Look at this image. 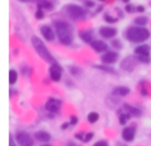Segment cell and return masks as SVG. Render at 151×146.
<instances>
[{"label":"cell","mask_w":151,"mask_h":146,"mask_svg":"<svg viewBox=\"0 0 151 146\" xmlns=\"http://www.w3.org/2000/svg\"><path fill=\"white\" fill-rule=\"evenodd\" d=\"M15 140L19 146H34L35 144L32 137L25 131H19L16 133Z\"/></svg>","instance_id":"8992f818"},{"label":"cell","mask_w":151,"mask_h":146,"mask_svg":"<svg viewBox=\"0 0 151 146\" xmlns=\"http://www.w3.org/2000/svg\"><path fill=\"white\" fill-rule=\"evenodd\" d=\"M93 66H94V68H96L98 70H101V71L108 73V74H118V72L115 70V68L109 66H106V65H94Z\"/></svg>","instance_id":"ffe728a7"},{"label":"cell","mask_w":151,"mask_h":146,"mask_svg":"<svg viewBox=\"0 0 151 146\" xmlns=\"http://www.w3.org/2000/svg\"><path fill=\"white\" fill-rule=\"evenodd\" d=\"M121 1L126 3V4H129V2H130V0H121Z\"/></svg>","instance_id":"ee69618b"},{"label":"cell","mask_w":151,"mask_h":146,"mask_svg":"<svg viewBox=\"0 0 151 146\" xmlns=\"http://www.w3.org/2000/svg\"><path fill=\"white\" fill-rule=\"evenodd\" d=\"M18 81V72L14 69H10L9 71V83L14 85Z\"/></svg>","instance_id":"603a6c76"},{"label":"cell","mask_w":151,"mask_h":146,"mask_svg":"<svg viewBox=\"0 0 151 146\" xmlns=\"http://www.w3.org/2000/svg\"><path fill=\"white\" fill-rule=\"evenodd\" d=\"M119 18L118 17H113L111 16V14H109L108 12H105L104 14V20L106 22V23H109V24H114V23H117L119 21Z\"/></svg>","instance_id":"d4e9b609"},{"label":"cell","mask_w":151,"mask_h":146,"mask_svg":"<svg viewBox=\"0 0 151 146\" xmlns=\"http://www.w3.org/2000/svg\"><path fill=\"white\" fill-rule=\"evenodd\" d=\"M31 43H32V45H33L34 49L35 50V51L38 53V55L43 60H45L48 63H50L51 65L58 63V60L50 52V51L48 50L46 44L42 42V40L41 38H39L38 36L33 35L31 37Z\"/></svg>","instance_id":"3957f363"},{"label":"cell","mask_w":151,"mask_h":146,"mask_svg":"<svg viewBox=\"0 0 151 146\" xmlns=\"http://www.w3.org/2000/svg\"><path fill=\"white\" fill-rule=\"evenodd\" d=\"M70 126V123L69 122H64V123H62V125H61V129L62 130H65V129H68V127Z\"/></svg>","instance_id":"f35d334b"},{"label":"cell","mask_w":151,"mask_h":146,"mask_svg":"<svg viewBox=\"0 0 151 146\" xmlns=\"http://www.w3.org/2000/svg\"><path fill=\"white\" fill-rule=\"evenodd\" d=\"M45 14L43 12V10L42 9H37L35 13V17L37 19V20H42L44 18Z\"/></svg>","instance_id":"f546056e"},{"label":"cell","mask_w":151,"mask_h":146,"mask_svg":"<svg viewBox=\"0 0 151 146\" xmlns=\"http://www.w3.org/2000/svg\"><path fill=\"white\" fill-rule=\"evenodd\" d=\"M34 137L35 138V140L41 143H48L51 140V135L44 130H39L35 132Z\"/></svg>","instance_id":"5bb4252c"},{"label":"cell","mask_w":151,"mask_h":146,"mask_svg":"<svg viewBox=\"0 0 151 146\" xmlns=\"http://www.w3.org/2000/svg\"><path fill=\"white\" fill-rule=\"evenodd\" d=\"M93 146H109V144L106 140H99L97 142H96Z\"/></svg>","instance_id":"836d02e7"},{"label":"cell","mask_w":151,"mask_h":146,"mask_svg":"<svg viewBox=\"0 0 151 146\" xmlns=\"http://www.w3.org/2000/svg\"><path fill=\"white\" fill-rule=\"evenodd\" d=\"M125 11L127 13H134V12H136V6H134L132 4H127V5L125 6Z\"/></svg>","instance_id":"f1b7e54d"},{"label":"cell","mask_w":151,"mask_h":146,"mask_svg":"<svg viewBox=\"0 0 151 146\" xmlns=\"http://www.w3.org/2000/svg\"><path fill=\"white\" fill-rule=\"evenodd\" d=\"M139 64L140 61L138 60L136 56H128L123 59V60L120 62V68L125 72L131 73L136 68Z\"/></svg>","instance_id":"5b68a950"},{"label":"cell","mask_w":151,"mask_h":146,"mask_svg":"<svg viewBox=\"0 0 151 146\" xmlns=\"http://www.w3.org/2000/svg\"><path fill=\"white\" fill-rule=\"evenodd\" d=\"M136 12H140V13L144 12H145V7H144L143 5H142V4L137 5V6H136Z\"/></svg>","instance_id":"74e56055"},{"label":"cell","mask_w":151,"mask_h":146,"mask_svg":"<svg viewBox=\"0 0 151 146\" xmlns=\"http://www.w3.org/2000/svg\"><path fill=\"white\" fill-rule=\"evenodd\" d=\"M136 56V55H135ZM138 60L140 61V63H143V64H150L151 62L150 56H142V55H138L136 56Z\"/></svg>","instance_id":"83f0119b"},{"label":"cell","mask_w":151,"mask_h":146,"mask_svg":"<svg viewBox=\"0 0 151 146\" xmlns=\"http://www.w3.org/2000/svg\"><path fill=\"white\" fill-rule=\"evenodd\" d=\"M111 44L114 49H117V50H121L123 48V46H124L122 41L120 39H119V38H115V39L111 40Z\"/></svg>","instance_id":"4316f807"},{"label":"cell","mask_w":151,"mask_h":146,"mask_svg":"<svg viewBox=\"0 0 151 146\" xmlns=\"http://www.w3.org/2000/svg\"><path fill=\"white\" fill-rule=\"evenodd\" d=\"M136 134V129L134 127H126L121 133V137L124 141L126 142H132L134 141Z\"/></svg>","instance_id":"4fadbf2b"},{"label":"cell","mask_w":151,"mask_h":146,"mask_svg":"<svg viewBox=\"0 0 151 146\" xmlns=\"http://www.w3.org/2000/svg\"><path fill=\"white\" fill-rule=\"evenodd\" d=\"M20 2H23V3H26V2H30V1H33V0H19Z\"/></svg>","instance_id":"7bdbcfd3"},{"label":"cell","mask_w":151,"mask_h":146,"mask_svg":"<svg viewBox=\"0 0 151 146\" xmlns=\"http://www.w3.org/2000/svg\"><path fill=\"white\" fill-rule=\"evenodd\" d=\"M117 34H118V29L113 27L103 26L99 29V35L105 39L113 38L117 35Z\"/></svg>","instance_id":"9c48e42d"},{"label":"cell","mask_w":151,"mask_h":146,"mask_svg":"<svg viewBox=\"0 0 151 146\" xmlns=\"http://www.w3.org/2000/svg\"><path fill=\"white\" fill-rule=\"evenodd\" d=\"M69 73L73 75V76H77V75H80L82 74V69L79 66H70L69 68Z\"/></svg>","instance_id":"484cf974"},{"label":"cell","mask_w":151,"mask_h":146,"mask_svg":"<svg viewBox=\"0 0 151 146\" xmlns=\"http://www.w3.org/2000/svg\"><path fill=\"white\" fill-rule=\"evenodd\" d=\"M150 51H151V46L149 44L143 43L141 44L139 46H137L134 52L136 56L138 55H142V56H150Z\"/></svg>","instance_id":"9a60e30c"},{"label":"cell","mask_w":151,"mask_h":146,"mask_svg":"<svg viewBox=\"0 0 151 146\" xmlns=\"http://www.w3.org/2000/svg\"><path fill=\"white\" fill-rule=\"evenodd\" d=\"M37 9H45L47 11H53L54 4L50 0H36Z\"/></svg>","instance_id":"d6986e66"},{"label":"cell","mask_w":151,"mask_h":146,"mask_svg":"<svg viewBox=\"0 0 151 146\" xmlns=\"http://www.w3.org/2000/svg\"><path fill=\"white\" fill-rule=\"evenodd\" d=\"M131 116L132 115L129 113H127V112H126V113H120L119 114V117H118L119 124L122 125V126H125L127 124V122L131 119Z\"/></svg>","instance_id":"7402d4cb"},{"label":"cell","mask_w":151,"mask_h":146,"mask_svg":"<svg viewBox=\"0 0 151 146\" xmlns=\"http://www.w3.org/2000/svg\"><path fill=\"white\" fill-rule=\"evenodd\" d=\"M98 1H100V2H104V1H106V0H98Z\"/></svg>","instance_id":"bcb514c9"},{"label":"cell","mask_w":151,"mask_h":146,"mask_svg":"<svg viewBox=\"0 0 151 146\" xmlns=\"http://www.w3.org/2000/svg\"><path fill=\"white\" fill-rule=\"evenodd\" d=\"M88 121L90 123V124H95L96 122H97V121L99 120L100 118V115L96 113V112H90L88 114Z\"/></svg>","instance_id":"cb8c5ba5"},{"label":"cell","mask_w":151,"mask_h":146,"mask_svg":"<svg viewBox=\"0 0 151 146\" xmlns=\"http://www.w3.org/2000/svg\"><path fill=\"white\" fill-rule=\"evenodd\" d=\"M41 146H51V145H41Z\"/></svg>","instance_id":"f6af8a7d"},{"label":"cell","mask_w":151,"mask_h":146,"mask_svg":"<svg viewBox=\"0 0 151 146\" xmlns=\"http://www.w3.org/2000/svg\"><path fill=\"white\" fill-rule=\"evenodd\" d=\"M150 31L144 27L134 26L126 30L125 37L127 41L134 43H141L150 38Z\"/></svg>","instance_id":"7a4b0ae2"},{"label":"cell","mask_w":151,"mask_h":146,"mask_svg":"<svg viewBox=\"0 0 151 146\" xmlns=\"http://www.w3.org/2000/svg\"><path fill=\"white\" fill-rule=\"evenodd\" d=\"M103 9H104V5L100 4V5H98V6L96 7V11H95V12H96V13H99V12H101L103 11Z\"/></svg>","instance_id":"60d3db41"},{"label":"cell","mask_w":151,"mask_h":146,"mask_svg":"<svg viewBox=\"0 0 151 146\" xmlns=\"http://www.w3.org/2000/svg\"><path fill=\"white\" fill-rule=\"evenodd\" d=\"M150 21V19L149 17L147 16H144V15H141V16H137L134 20V22L136 26L138 27H145Z\"/></svg>","instance_id":"44dd1931"},{"label":"cell","mask_w":151,"mask_h":146,"mask_svg":"<svg viewBox=\"0 0 151 146\" xmlns=\"http://www.w3.org/2000/svg\"><path fill=\"white\" fill-rule=\"evenodd\" d=\"M49 71H50V79L53 82H59L61 80L63 68H62V66H61V65L59 63L51 65L50 69H49Z\"/></svg>","instance_id":"ba28073f"},{"label":"cell","mask_w":151,"mask_h":146,"mask_svg":"<svg viewBox=\"0 0 151 146\" xmlns=\"http://www.w3.org/2000/svg\"><path fill=\"white\" fill-rule=\"evenodd\" d=\"M53 25L59 42L66 46L71 45L74 40L73 27L69 22L63 20H56Z\"/></svg>","instance_id":"6da1fadb"},{"label":"cell","mask_w":151,"mask_h":146,"mask_svg":"<svg viewBox=\"0 0 151 146\" xmlns=\"http://www.w3.org/2000/svg\"><path fill=\"white\" fill-rule=\"evenodd\" d=\"M79 37L81 39L82 42L86 43H91L93 40V32L89 29H84L79 32Z\"/></svg>","instance_id":"2e32d148"},{"label":"cell","mask_w":151,"mask_h":146,"mask_svg":"<svg viewBox=\"0 0 151 146\" xmlns=\"http://www.w3.org/2000/svg\"><path fill=\"white\" fill-rule=\"evenodd\" d=\"M119 59V53L115 51H107L101 57V60L104 65L115 64Z\"/></svg>","instance_id":"8fae6325"},{"label":"cell","mask_w":151,"mask_h":146,"mask_svg":"<svg viewBox=\"0 0 151 146\" xmlns=\"http://www.w3.org/2000/svg\"><path fill=\"white\" fill-rule=\"evenodd\" d=\"M61 106H62V101L54 98H49L45 104V109L52 114L58 113L60 112Z\"/></svg>","instance_id":"52a82bcc"},{"label":"cell","mask_w":151,"mask_h":146,"mask_svg":"<svg viewBox=\"0 0 151 146\" xmlns=\"http://www.w3.org/2000/svg\"><path fill=\"white\" fill-rule=\"evenodd\" d=\"M124 109H125L126 112L129 113L132 116H134L135 118H140L142 115V111L140 108L133 106H130L128 104H125L124 105Z\"/></svg>","instance_id":"e0dca14e"},{"label":"cell","mask_w":151,"mask_h":146,"mask_svg":"<svg viewBox=\"0 0 151 146\" xmlns=\"http://www.w3.org/2000/svg\"><path fill=\"white\" fill-rule=\"evenodd\" d=\"M112 95L119 97H126L130 93V88L127 86H118L114 88L111 91Z\"/></svg>","instance_id":"ac0fdd59"},{"label":"cell","mask_w":151,"mask_h":146,"mask_svg":"<svg viewBox=\"0 0 151 146\" xmlns=\"http://www.w3.org/2000/svg\"><path fill=\"white\" fill-rule=\"evenodd\" d=\"M141 95L143 96V97L148 96V90H147L144 87H142V88L141 89Z\"/></svg>","instance_id":"ab89813d"},{"label":"cell","mask_w":151,"mask_h":146,"mask_svg":"<svg viewBox=\"0 0 151 146\" xmlns=\"http://www.w3.org/2000/svg\"><path fill=\"white\" fill-rule=\"evenodd\" d=\"M40 33L42 37L48 42H53L56 37V32L48 25H43L40 27Z\"/></svg>","instance_id":"30bf717a"},{"label":"cell","mask_w":151,"mask_h":146,"mask_svg":"<svg viewBox=\"0 0 151 146\" xmlns=\"http://www.w3.org/2000/svg\"><path fill=\"white\" fill-rule=\"evenodd\" d=\"M78 121H79V119H78L77 116H75V115H71V116H70L69 123H70L71 126H75V125L78 123Z\"/></svg>","instance_id":"1f68e13d"},{"label":"cell","mask_w":151,"mask_h":146,"mask_svg":"<svg viewBox=\"0 0 151 146\" xmlns=\"http://www.w3.org/2000/svg\"><path fill=\"white\" fill-rule=\"evenodd\" d=\"M90 46H91V48H92L95 51H96V52H98V53L107 52L108 48H109L108 44H107L104 41H103V40H94V41L90 43Z\"/></svg>","instance_id":"7c38bea8"},{"label":"cell","mask_w":151,"mask_h":146,"mask_svg":"<svg viewBox=\"0 0 151 146\" xmlns=\"http://www.w3.org/2000/svg\"><path fill=\"white\" fill-rule=\"evenodd\" d=\"M66 146H77V145L75 143H73V142H68Z\"/></svg>","instance_id":"b9f144b4"},{"label":"cell","mask_w":151,"mask_h":146,"mask_svg":"<svg viewBox=\"0 0 151 146\" xmlns=\"http://www.w3.org/2000/svg\"><path fill=\"white\" fill-rule=\"evenodd\" d=\"M150 46H151V45H150Z\"/></svg>","instance_id":"7dc6e473"},{"label":"cell","mask_w":151,"mask_h":146,"mask_svg":"<svg viewBox=\"0 0 151 146\" xmlns=\"http://www.w3.org/2000/svg\"><path fill=\"white\" fill-rule=\"evenodd\" d=\"M64 12L65 15L73 21H83L87 19V10L76 4H68L64 9Z\"/></svg>","instance_id":"277c9868"},{"label":"cell","mask_w":151,"mask_h":146,"mask_svg":"<svg viewBox=\"0 0 151 146\" xmlns=\"http://www.w3.org/2000/svg\"><path fill=\"white\" fill-rule=\"evenodd\" d=\"M84 137H85V135H84L83 133H76V134L74 135V137H75L77 140L81 141V142H83V140H84Z\"/></svg>","instance_id":"d590c367"},{"label":"cell","mask_w":151,"mask_h":146,"mask_svg":"<svg viewBox=\"0 0 151 146\" xmlns=\"http://www.w3.org/2000/svg\"><path fill=\"white\" fill-rule=\"evenodd\" d=\"M115 10H116V12H117V15H118V18H119V19H123V18L125 17L124 12H123V10H122L121 8L117 7Z\"/></svg>","instance_id":"e575fe53"},{"label":"cell","mask_w":151,"mask_h":146,"mask_svg":"<svg viewBox=\"0 0 151 146\" xmlns=\"http://www.w3.org/2000/svg\"><path fill=\"white\" fill-rule=\"evenodd\" d=\"M94 136H95V134H94L93 132H88V133L85 134L84 140H83V142H82V143H85V144H87V143L90 142V141L92 140V138L94 137Z\"/></svg>","instance_id":"4dcf8cb0"},{"label":"cell","mask_w":151,"mask_h":146,"mask_svg":"<svg viewBox=\"0 0 151 146\" xmlns=\"http://www.w3.org/2000/svg\"><path fill=\"white\" fill-rule=\"evenodd\" d=\"M15 141H16V140H14L12 135L10 134V136H9V146H18Z\"/></svg>","instance_id":"8d00e7d4"},{"label":"cell","mask_w":151,"mask_h":146,"mask_svg":"<svg viewBox=\"0 0 151 146\" xmlns=\"http://www.w3.org/2000/svg\"><path fill=\"white\" fill-rule=\"evenodd\" d=\"M84 5L88 8H94L96 6V3L92 0H85Z\"/></svg>","instance_id":"d6a6232c"}]
</instances>
